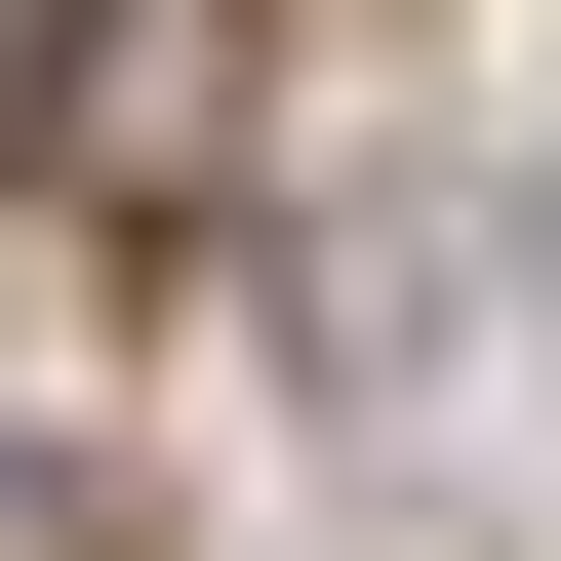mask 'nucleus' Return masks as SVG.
I'll list each match as a JSON object with an SVG mask.
<instances>
[{
	"mask_svg": "<svg viewBox=\"0 0 561 561\" xmlns=\"http://www.w3.org/2000/svg\"><path fill=\"white\" fill-rule=\"evenodd\" d=\"M81 41H121V0H0V161H41V121H81Z\"/></svg>",
	"mask_w": 561,
	"mask_h": 561,
	"instance_id": "nucleus-1",
	"label": "nucleus"
}]
</instances>
